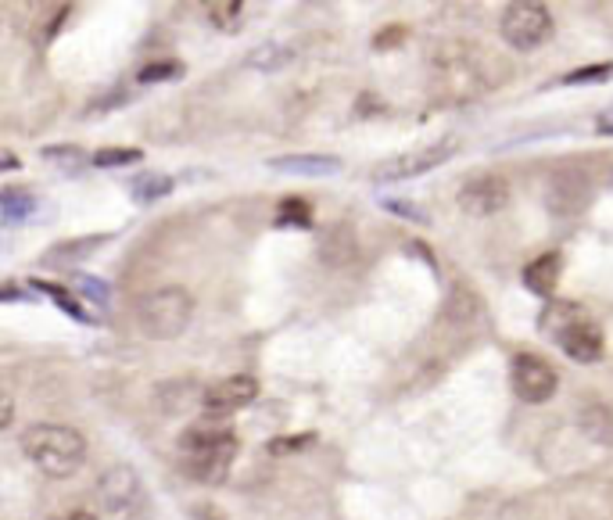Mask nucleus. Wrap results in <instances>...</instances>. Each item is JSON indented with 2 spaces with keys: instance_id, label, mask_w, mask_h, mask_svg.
Listing matches in <instances>:
<instances>
[{
  "instance_id": "obj_1",
  "label": "nucleus",
  "mask_w": 613,
  "mask_h": 520,
  "mask_svg": "<svg viewBox=\"0 0 613 520\" xmlns=\"http://www.w3.org/2000/svg\"><path fill=\"white\" fill-rule=\"evenodd\" d=\"M237 434L230 427H190L180 434V466L187 477L201 481V484H219L230 470V463L237 459Z\"/></svg>"
},
{
  "instance_id": "obj_2",
  "label": "nucleus",
  "mask_w": 613,
  "mask_h": 520,
  "mask_svg": "<svg viewBox=\"0 0 613 520\" xmlns=\"http://www.w3.org/2000/svg\"><path fill=\"white\" fill-rule=\"evenodd\" d=\"M22 452L47 477H72L87 459V438L69 424H33L22 434Z\"/></svg>"
},
{
  "instance_id": "obj_3",
  "label": "nucleus",
  "mask_w": 613,
  "mask_h": 520,
  "mask_svg": "<svg viewBox=\"0 0 613 520\" xmlns=\"http://www.w3.org/2000/svg\"><path fill=\"white\" fill-rule=\"evenodd\" d=\"M194 320V298L183 288H162L140 298L137 306V331L147 341H172Z\"/></svg>"
},
{
  "instance_id": "obj_4",
  "label": "nucleus",
  "mask_w": 613,
  "mask_h": 520,
  "mask_svg": "<svg viewBox=\"0 0 613 520\" xmlns=\"http://www.w3.org/2000/svg\"><path fill=\"white\" fill-rule=\"evenodd\" d=\"M484 51L477 47H463V44H452L445 51H438L434 58V76H438V94L445 90L452 101H466L488 87H495V76H488V69H477V58ZM495 69H506V65H495Z\"/></svg>"
},
{
  "instance_id": "obj_5",
  "label": "nucleus",
  "mask_w": 613,
  "mask_h": 520,
  "mask_svg": "<svg viewBox=\"0 0 613 520\" xmlns=\"http://www.w3.org/2000/svg\"><path fill=\"white\" fill-rule=\"evenodd\" d=\"M94 506L105 520H140L147 509V488L133 466H108L94 488Z\"/></svg>"
},
{
  "instance_id": "obj_6",
  "label": "nucleus",
  "mask_w": 613,
  "mask_h": 520,
  "mask_svg": "<svg viewBox=\"0 0 613 520\" xmlns=\"http://www.w3.org/2000/svg\"><path fill=\"white\" fill-rule=\"evenodd\" d=\"M499 33L516 51L542 47L549 40V33H552V12L545 4H538V0H516V4L502 8Z\"/></svg>"
},
{
  "instance_id": "obj_7",
  "label": "nucleus",
  "mask_w": 613,
  "mask_h": 520,
  "mask_svg": "<svg viewBox=\"0 0 613 520\" xmlns=\"http://www.w3.org/2000/svg\"><path fill=\"white\" fill-rule=\"evenodd\" d=\"M509 384H513V391H516L520 402L542 406V402H549L556 395L559 377H556V370L545 359H538L531 352H520L513 359V366H509Z\"/></svg>"
},
{
  "instance_id": "obj_8",
  "label": "nucleus",
  "mask_w": 613,
  "mask_h": 520,
  "mask_svg": "<svg viewBox=\"0 0 613 520\" xmlns=\"http://www.w3.org/2000/svg\"><path fill=\"white\" fill-rule=\"evenodd\" d=\"M258 398V381L248 377V373H233V377H223L215 384H208L201 391V406L215 416H226V413H237L244 406H251Z\"/></svg>"
},
{
  "instance_id": "obj_9",
  "label": "nucleus",
  "mask_w": 613,
  "mask_h": 520,
  "mask_svg": "<svg viewBox=\"0 0 613 520\" xmlns=\"http://www.w3.org/2000/svg\"><path fill=\"white\" fill-rule=\"evenodd\" d=\"M456 201L466 215H495L509 205V183L502 176H474L459 187Z\"/></svg>"
},
{
  "instance_id": "obj_10",
  "label": "nucleus",
  "mask_w": 613,
  "mask_h": 520,
  "mask_svg": "<svg viewBox=\"0 0 613 520\" xmlns=\"http://www.w3.org/2000/svg\"><path fill=\"white\" fill-rule=\"evenodd\" d=\"M452 140H438V144H431V147H424V151H409V155H399V158H391V162H384L381 169H377V180H409V176H424V172H431V169H438L441 162H449V155H452Z\"/></svg>"
},
{
  "instance_id": "obj_11",
  "label": "nucleus",
  "mask_w": 613,
  "mask_h": 520,
  "mask_svg": "<svg viewBox=\"0 0 613 520\" xmlns=\"http://www.w3.org/2000/svg\"><path fill=\"white\" fill-rule=\"evenodd\" d=\"M556 345H559L563 356H570L574 363H599V359H602V348H606L602 331H599L592 320H577V323H570L567 331H559V334H556Z\"/></svg>"
},
{
  "instance_id": "obj_12",
  "label": "nucleus",
  "mask_w": 613,
  "mask_h": 520,
  "mask_svg": "<svg viewBox=\"0 0 613 520\" xmlns=\"http://www.w3.org/2000/svg\"><path fill=\"white\" fill-rule=\"evenodd\" d=\"M559 277H563V255L559 251H545V255L534 258V263L524 266V288L531 295H538V298L556 295Z\"/></svg>"
},
{
  "instance_id": "obj_13",
  "label": "nucleus",
  "mask_w": 613,
  "mask_h": 520,
  "mask_svg": "<svg viewBox=\"0 0 613 520\" xmlns=\"http://www.w3.org/2000/svg\"><path fill=\"white\" fill-rule=\"evenodd\" d=\"M269 169L290 172V176H334V172H341V158H334V155H283V158H273Z\"/></svg>"
},
{
  "instance_id": "obj_14",
  "label": "nucleus",
  "mask_w": 613,
  "mask_h": 520,
  "mask_svg": "<svg viewBox=\"0 0 613 520\" xmlns=\"http://www.w3.org/2000/svg\"><path fill=\"white\" fill-rule=\"evenodd\" d=\"M577 427L595 445H613V409L606 402H588L577 409Z\"/></svg>"
},
{
  "instance_id": "obj_15",
  "label": "nucleus",
  "mask_w": 613,
  "mask_h": 520,
  "mask_svg": "<svg viewBox=\"0 0 613 520\" xmlns=\"http://www.w3.org/2000/svg\"><path fill=\"white\" fill-rule=\"evenodd\" d=\"M40 208V197L26 187H4L0 190V226H15L26 222Z\"/></svg>"
},
{
  "instance_id": "obj_16",
  "label": "nucleus",
  "mask_w": 613,
  "mask_h": 520,
  "mask_svg": "<svg viewBox=\"0 0 613 520\" xmlns=\"http://www.w3.org/2000/svg\"><path fill=\"white\" fill-rule=\"evenodd\" d=\"M101 240L105 237H83V240H65V244H58V247H51L47 255H44V263L47 266H65V270H72V266H80L83 258H90L97 247H101Z\"/></svg>"
},
{
  "instance_id": "obj_17",
  "label": "nucleus",
  "mask_w": 613,
  "mask_h": 520,
  "mask_svg": "<svg viewBox=\"0 0 613 520\" xmlns=\"http://www.w3.org/2000/svg\"><path fill=\"white\" fill-rule=\"evenodd\" d=\"M577 320H584L577 306H570V302H552V306L538 316V327H542L545 334H552V338H556L559 331H567V327H570V323H577Z\"/></svg>"
},
{
  "instance_id": "obj_18",
  "label": "nucleus",
  "mask_w": 613,
  "mask_h": 520,
  "mask_svg": "<svg viewBox=\"0 0 613 520\" xmlns=\"http://www.w3.org/2000/svg\"><path fill=\"white\" fill-rule=\"evenodd\" d=\"M276 226H313V205L305 197H283L276 205Z\"/></svg>"
},
{
  "instance_id": "obj_19",
  "label": "nucleus",
  "mask_w": 613,
  "mask_h": 520,
  "mask_svg": "<svg viewBox=\"0 0 613 520\" xmlns=\"http://www.w3.org/2000/svg\"><path fill=\"white\" fill-rule=\"evenodd\" d=\"M33 288H40L44 295H51V302H55L62 313H69L72 320H80V323H94V316L87 313V306H83V302H76V298H72L65 288H58V284H44V281H37Z\"/></svg>"
},
{
  "instance_id": "obj_20",
  "label": "nucleus",
  "mask_w": 613,
  "mask_h": 520,
  "mask_svg": "<svg viewBox=\"0 0 613 520\" xmlns=\"http://www.w3.org/2000/svg\"><path fill=\"white\" fill-rule=\"evenodd\" d=\"M72 291L80 295V302L87 298V302H90V306H97V309H105V306H108V298H112V288H108L105 281L90 277V273H76V277H72Z\"/></svg>"
},
{
  "instance_id": "obj_21",
  "label": "nucleus",
  "mask_w": 613,
  "mask_h": 520,
  "mask_svg": "<svg viewBox=\"0 0 613 520\" xmlns=\"http://www.w3.org/2000/svg\"><path fill=\"white\" fill-rule=\"evenodd\" d=\"M287 58H290L287 47H280V44H262L258 51H251L248 65H255V69H262V72H276V69L287 65Z\"/></svg>"
},
{
  "instance_id": "obj_22",
  "label": "nucleus",
  "mask_w": 613,
  "mask_h": 520,
  "mask_svg": "<svg viewBox=\"0 0 613 520\" xmlns=\"http://www.w3.org/2000/svg\"><path fill=\"white\" fill-rule=\"evenodd\" d=\"M144 158L140 147H101L94 155V165L97 169H119V165H137Z\"/></svg>"
},
{
  "instance_id": "obj_23",
  "label": "nucleus",
  "mask_w": 613,
  "mask_h": 520,
  "mask_svg": "<svg viewBox=\"0 0 613 520\" xmlns=\"http://www.w3.org/2000/svg\"><path fill=\"white\" fill-rule=\"evenodd\" d=\"M169 190H172V180L158 176V172H147V176L133 180V197L137 201H155V197H165Z\"/></svg>"
},
{
  "instance_id": "obj_24",
  "label": "nucleus",
  "mask_w": 613,
  "mask_h": 520,
  "mask_svg": "<svg viewBox=\"0 0 613 520\" xmlns=\"http://www.w3.org/2000/svg\"><path fill=\"white\" fill-rule=\"evenodd\" d=\"M240 15H244V4H240V0H219V4H208V19H212V26H219V29H233V26L240 22Z\"/></svg>"
},
{
  "instance_id": "obj_25",
  "label": "nucleus",
  "mask_w": 613,
  "mask_h": 520,
  "mask_svg": "<svg viewBox=\"0 0 613 520\" xmlns=\"http://www.w3.org/2000/svg\"><path fill=\"white\" fill-rule=\"evenodd\" d=\"M183 76V65L180 62H151L140 69V83H169V80H180Z\"/></svg>"
},
{
  "instance_id": "obj_26",
  "label": "nucleus",
  "mask_w": 613,
  "mask_h": 520,
  "mask_svg": "<svg viewBox=\"0 0 613 520\" xmlns=\"http://www.w3.org/2000/svg\"><path fill=\"white\" fill-rule=\"evenodd\" d=\"M613 72V65L606 62V65H588V69H581V72H570L563 83H592V80H606Z\"/></svg>"
},
{
  "instance_id": "obj_27",
  "label": "nucleus",
  "mask_w": 613,
  "mask_h": 520,
  "mask_svg": "<svg viewBox=\"0 0 613 520\" xmlns=\"http://www.w3.org/2000/svg\"><path fill=\"white\" fill-rule=\"evenodd\" d=\"M44 158H47V162H62V165H76V162H83V151L65 144V147H47Z\"/></svg>"
},
{
  "instance_id": "obj_28",
  "label": "nucleus",
  "mask_w": 613,
  "mask_h": 520,
  "mask_svg": "<svg viewBox=\"0 0 613 520\" xmlns=\"http://www.w3.org/2000/svg\"><path fill=\"white\" fill-rule=\"evenodd\" d=\"M384 205H388V208H391L395 215H402V219H416V222H427V215H424V212H420L416 205H409V201H399V197H388Z\"/></svg>"
},
{
  "instance_id": "obj_29",
  "label": "nucleus",
  "mask_w": 613,
  "mask_h": 520,
  "mask_svg": "<svg viewBox=\"0 0 613 520\" xmlns=\"http://www.w3.org/2000/svg\"><path fill=\"white\" fill-rule=\"evenodd\" d=\"M313 441V434H298V438H276L273 445H269V452L273 456H280V452H294V449H305Z\"/></svg>"
},
{
  "instance_id": "obj_30",
  "label": "nucleus",
  "mask_w": 613,
  "mask_h": 520,
  "mask_svg": "<svg viewBox=\"0 0 613 520\" xmlns=\"http://www.w3.org/2000/svg\"><path fill=\"white\" fill-rule=\"evenodd\" d=\"M12 420H15V402H12V395L4 388H0V431L12 427Z\"/></svg>"
},
{
  "instance_id": "obj_31",
  "label": "nucleus",
  "mask_w": 613,
  "mask_h": 520,
  "mask_svg": "<svg viewBox=\"0 0 613 520\" xmlns=\"http://www.w3.org/2000/svg\"><path fill=\"white\" fill-rule=\"evenodd\" d=\"M22 298H29V291H22V288H0V302H22Z\"/></svg>"
},
{
  "instance_id": "obj_32",
  "label": "nucleus",
  "mask_w": 613,
  "mask_h": 520,
  "mask_svg": "<svg viewBox=\"0 0 613 520\" xmlns=\"http://www.w3.org/2000/svg\"><path fill=\"white\" fill-rule=\"evenodd\" d=\"M19 165H22V162H19L12 151H0V172H15Z\"/></svg>"
},
{
  "instance_id": "obj_33",
  "label": "nucleus",
  "mask_w": 613,
  "mask_h": 520,
  "mask_svg": "<svg viewBox=\"0 0 613 520\" xmlns=\"http://www.w3.org/2000/svg\"><path fill=\"white\" fill-rule=\"evenodd\" d=\"M599 130H602V133H613V108H606V112L599 115Z\"/></svg>"
},
{
  "instance_id": "obj_34",
  "label": "nucleus",
  "mask_w": 613,
  "mask_h": 520,
  "mask_svg": "<svg viewBox=\"0 0 613 520\" xmlns=\"http://www.w3.org/2000/svg\"><path fill=\"white\" fill-rule=\"evenodd\" d=\"M69 520H97V516H94V513H72Z\"/></svg>"
},
{
  "instance_id": "obj_35",
  "label": "nucleus",
  "mask_w": 613,
  "mask_h": 520,
  "mask_svg": "<svg viewBox=\"0 0 613 520\" xmlns=\"http://www.w3.org/2000/svg\"><path fill=\"white\" fill-rule=\"evenodd\" d=\"M205 513H208L212 520H226V516H219V513H215V509H208V506H205Z\"/></svg>"
}]
</instances>
